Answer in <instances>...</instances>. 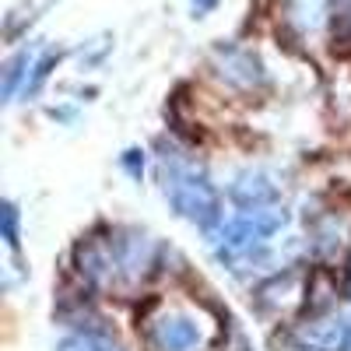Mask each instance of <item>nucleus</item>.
<instances>
[{"label":"nucleus","instance_id":"nucleus-1","mask_svg":"<svg viewBox=\"0 0 351 351\" xmlns=\"http://www.w3.org/2000/svg\"><path fill=\"white\" fill-rule=\"evenodd\" d=\"M165 193L172 200V208L183 218H190L193 225L211 232L221 221V197L208 183V176L197 172L193 165L172 162V169H165Z\"/></svg>","mask_w":351,"mask_h":351},{"label":"nucleus","instance_id":"nucleus-2","mask_svg":"<svg viewBox=\"0 0 351 351\" xmlns=\"http://www.w3.org/2000/svg\"><path fill=\"white\" fill-rule=\"evenodd\" d=\"M155 341L162 344V351H193L200 344V330L186 316H165L155 327Z\"/></svg>","mask_w":351,"mask_h":351},{"label":"nucleus","instance_id":"nucleus-3","mask_svg":"<svg viewBox=\"0 0 351 351\" xmlns=\"http://www.w3.org/2000/svg\"><path fill=\"white\" fill-rule=\"evenodd\" d=\"M232 197H236L243 208H263V204H274L278 186L267 183L263 176H243L239 183H232Z\"/></svg>","mask_w":351,"mask_h":351},{"label":"nucleus","instance_id":"nucleus-4","mask_svg":"<svg viewBox=\"0 0 351 351\" xmlns=\"http://www.w3.org/2000/svg\"><path fill=\"white\" fill-rule=\"evenodd\" d=\"M77 256H81V271L92 278V281H106L112 271H116V260L106 253V246H99V243H84L81 250H77Z\"/></svg>","mask_w":351,"mask_h":351},{"label":"nucleus","instance_id":"nucleus-5","mask_svg":"<svg viewBox=\"0 0 351 351\" xmlns=\"http://www.w3.org/2000/svg\"><path fill=\"white\" fill-rule=\"evenodd\" d=\"M25 67H32V49H21V53L14 56V60L8 64V74H4V95H8V99L18 92V81L28 74ZM25 84H28V77H25Z\"/></svg>","mask_w":351,"mask_h":351},{"label":"nucleus","instance_id":"nucleus-6","mask_svg":"<svg viewBox=\"0 0 351 351\" xmlns=\"http://www.w3.org/2000/svg\"><path fill=\"white\" fill-rule=\"evenodd\" d=\"M60 351H123L120 344H112L109 337H95V334H77V337H67L60 344Z\"/></svg>","mask_w":351,"mask_h":351},{"label":"nucleus","instance_id":"nucleus-7","mask_svg":"<svg viewBox=\"0 0 351 351\" xmlns=\"http://www.w3.org/2000/svg\"><path fill=\"white\" fill-rule=\"evenodd\" d=\"M0 218H4V239H8V246L14 250V246H18V221H21V218H18V208H14L11 200L4 204V211H0Z\"/></svg>","mask_w":351,"mask_h":351},{"label":"nucleus","instance_id":"nucleus-8","mask_svg":"<svg viewBox=\"0 0 351 351\" xmlns=\"http://www.w3.org/2000/svg\"><path fill=\"white\" fill-rule=\"evenodd\" d=\"M137 155H141V152H127V155H123V165H127L130 176H141V172H144V158H137Z\"/></svg>","mask_w":351,"mask_h":351},{"label":"nucleus","instance_id":"nucleus-9","mask_svg":"<svg viewBox=\"0 0 351 351\" xmlns=\"http://www.w3.org/2000/svg\"><path fill=\"white\" fill-rule=\"evenodd\" d=\"M193 4H197V11H211L218 0H193Z\"/></svg>","mask_w":351,"mask_h":351}]
</instances>
